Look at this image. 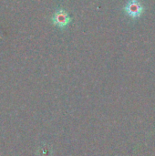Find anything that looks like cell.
<instances>
[{"mask_svg":"<svg viewBox=\"0 0 155 156\" xmlns=\"http://www.w3.org/2000/svg\"><path fill=\"white\" fill-rule=\"evenodd\" d=\"M52 21L56 26H58L59 27H64L69 23L70 17L69 16V15L66 11H64L63 9H59L54 14V16L52 17Z\"/></svg>","mask_w":155,"mask_h":156,"instance_id":"cell-2","label":"cell"},{"mask_svg":"<svg viewBox=\"0 0 155 156\" xmlns=\"http://www.w3.org/2000/svg\"><path fill=\"white\" fill-rule=\"evenodd\" d=\"M143 7L138 0H130L125 6L126 13L133 18L140 16L143 13Z\"/></svg>","mask_w":155,"mask_h":156,"instance_id":"cell-1","label":"cell"}]
</instances>
